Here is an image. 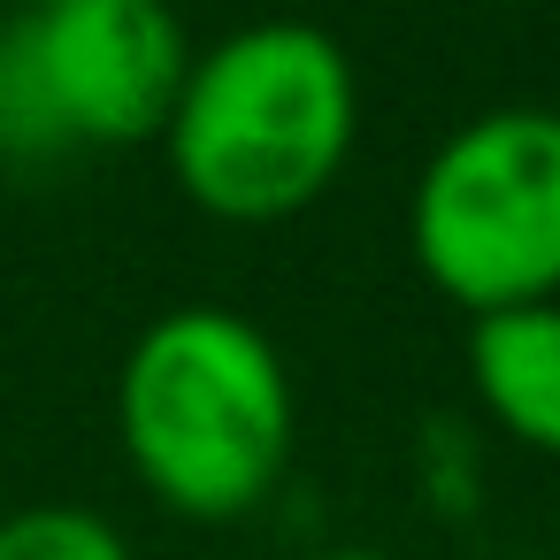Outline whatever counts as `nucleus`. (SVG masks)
I'll use <instances>...</instances> for the list:
<instances>
[{
	"label": "nucleus",
	"mask_w": 560,
	"mask_h": 560,
	"mask_svg": "<svg viewBox=\"0 0 560 560\" xmlns=\"http://www.w3.org/2000/svg\"><path fill=\"white\" fill-rule=\"evenodd\" d=\"M116 438L139 483L192 514H254L300 438V392L284 346L231 300H177L124 346L116 369Z\"/></svg>",
	"instance_id": "1"
},
{
	"label": "nucleus",
	"mask_w": 560,
	"mask_h": 560,
	"mask_svg": "<svg viewBox=\"0 0 560 560\" xmlns=\"http://www.w3.org/2000/svg\"><path fill=\"white\" fill-rule=\"evenodd\" d=\"M361 131V78L338 32L254 16L208 47L162 124L170 177L223 223H277L330 192Z\"/></svg>",
	"instance_id": "2"
},
{
	"label": "nucleus",
	"mask_w": 560,
	"mask_h": 560,
	"mask_svg": "<svg viewBox=\"0 0 560 560\" xmlns=\"http://www.w3.org/2000/svg\"><path fill=\"white\" fill-rule=\"evenodd\" d=\"M407 246L468 315L560 300V108L499 101L453 124L415 170Z\"/></svg>",
	"instance_id": "3"
},
{
	"label": "nucleus",
	"mask_w": 560,
	"mask_h": 560,
	"mask_svg": "<svg viewBox=\"0 0 560 560\" xmlns=\"http://www.w3.org/2000/svg\"><path fill=\"white\" fill-rule=\"evenodd\" d=\"M192 39L162 0H39L0 16V154L162 139Z\"/></svg>",
	"instance_id": "4"
},
{
	"label": "nucleus",
	"mask_w": 560,
	"mask_h": 560,
	"mask_svg": "<svg viewBox=\"0 0 560 560\" xmlns=\"http://www.w3.org/2000/svg\"><path fill=\"white\" fill-rule=\"evenodd\" d=\"M468 384L491 422L537 453H560V300L491 307L468 323Z\"/></svg>",
	"instance_id": "5"
},
{
	"label": "nucleus",
	"mask_w": 560,
	"mask_h": 560,
	"mask_svg": "<svg viewBox=\"0 0 560 560\" xmlns=\"http://www.w3.org/2000/svg\"><path fill=\"white\" fill-rule=\"evenodd\" d=\"M0 560H139L131 537L78 499H32L0 514Z\"/></svg>",
	"instance_id": "6"
},
{
	"label": "nucleus",
	"mask_w": 560,
	"mask_h": 560,
	"mask_svg": "<svg viewBox=\"0 0 560 560\" xmlns=\"http://www.w3.org/2000/svg\"><path fill=\"white\" fill-rule=\"evenodd\" d=\"M300 560H384V552H369V545H338V552H300Z\"/></svg>",
	"instance_id": "7"
}]
</instances>
